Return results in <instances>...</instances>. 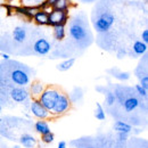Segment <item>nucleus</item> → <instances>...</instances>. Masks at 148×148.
<instances>
[{
	"label": "nucleus",
	"mask_w": 148,
	"mask_h": 148,
	"mask_svg": "<svg viewBox=\"0 0 148 148\" xmlns=\"http://www.w3.org/2000/svg\"><path fill=\"white\" fill-rule=\"evenodd\" d=\"M59 89H57L55 87H46V89L43 90V92L41 93L38 98V100L41 103V105L47 110V111L51 112V110L55 106V103L59 96Z\"/></svg>",
	"instance_id": "f257e3e1"
},
{
	"label": "nucleus",
	"mask_w": 148,
	"mask_h": 148,
	"mask_svg": "<svg viewBox=\"0 0 148 148\" xmlns=\"http://www.w3.org/2000/svg\"><path fill=\"white\" fill-rule=\"evenodd\" d=\"M114 21H115V16L111 12H104L93 22V27L98 33H106L110 31L112 25L114 24Z\"/></svg>",
	"instance_id": "f03ea898"
},
{
	"label": "nucleus",
	"mask_w": 148,
	"mask_h": 148,
	"mask_svg": "<svg viewBox=\"0 0 148 148\" xmlns=\"http://www.w3.org/2000/svg\"><path fill=\"white\" fill-rule=\"evenodd\" d=\"M71 108V99L67 95L60 92L57 100L55 103V106L54 108L51 110L50 114L54 115V116H60V115H64L65 113L70 111Z\"/></svg>",
	"instance_id": "7ed1b4c3"
},
{
	"label": "nucleus",
	"mask_w": 148,
	"mask_h": 148,
	"mask_svg": "<svg viewBox=\"0 0 148 148\" xmlns=\"http://www.w3.org/2000/svg\"><path fill=\"white\" fill-rule=\"evenodd\" d=\"M69 22V12L59 10L51 8L48 14V25L49 26H57V25H66Z\"/></svg>",
	"instance_id": "20e7f679"
},
{
	"label": "nucleus",
	"mask_w": 148,
	"mask_h": 148,
	"mask_svg": "<svg viewBox=\"0 0 148 148\" xmlns=\"http://www.w3.org/2000/svg\"><path fill=\"white\" fill-rule=\"evenodd\" d=\"M69 32H70V36L71 38L80 42V41H83L86 38H87V29L81 24V23H77V22H72L71 25H70V29H69Z\"/></svg>",
	"instance_id": "39448f33"
},
{
	"label": "nucleus",
	"mask_w": 148,
	"mask_h": 148,
	"mask_svg": "<svg viewBox=\"0 0 148 148\" xmlns=\"http://www.w3.org/2000/svg\"><path fill=\"white\" fill-rule=\"evenodd\" d=\"M30 110H31V113L33 114L34 117H37L38 120H47L51 116L50 112L47 111L42 105L41 103L38 100L37 98H34L32 101H31V105H30Z\"/></svg>",
	"instance_id": "423d86ee"
},
{
	"label": "nucleus",
	"mask_w": 148,
	"mask_h": 148,
	"mask_svg": "<svg viewBox=\"0 0 148 148\" xmlns=\"http://www.w3.org/2000/svg\"><path fill=\"white\" fill-rule=\"evenodd\" d=\"M10 79H12V81L15 84H17L19 87H25V86H27L30 83V76H29V74L26 73L25 71H23V70H19V69L14 70L12 72Z\"/></svg>",
	"instance_id": "0eeeda50"
},
{
	"label": "nucleus",
	"mask_w": 148,
	"mask_h": 148,
	"mask_svg": "<svg viewBox=\"0 0 148 148\" xmlns=\"http://www.w3.org/2000/svg\"><path fill=\"white\" fill-rule=\"evenodd\" d=\"M10 98L15 103H24L30 98V91L24 87H16L10 90Z\"/></svg>",
	"instance_id": "6e6552de"
},
{
	"label": "nucleus",
	"mask_w": 148,
	"mask_h": 148,
	"mask_svg": "<svg viewBox=\"0 0 148 148\" xmlns=\"http://www.w3.org/2000/svg\"><path fill=\"white\" fill-rule=\"evenodd\" d=\"M38 10L37 6H14V12L19 16H23L26 19H33Z\"/></svg>",
	"instance_id": "1a4fd4ad"
},
{
	"label": "nucleus",
	"mask_w": 148,
	"mask_h": 148,
	"mask_svg": "<svg viewBox=\"0 0 148 148\" xmlns=\"http://www.w3.org/2000/svg\"><path fill=\"white\" fill-rule=\"evenodd\" d=\"M33 50H34V53L38 54V55L45 56L50 53V50H51V45H50V42H49L47 39L41 38V39H38L37 41L34 42V45H33Z\"/></svg>",
	"instance_id": "9d476101"
},
{
	"label": "nucleus",
	"mask_w": 148,
	"mask_h": 148,
	"mask_svg": "<svg viewBox=\"0 0 148 148\" xmlns=\"http://www.w3.org/2000/svg\"><path fill=\"white\" fill-rule=\"evenodd\" d=\"M19 143L23 147L25 148H33L37 146V139L30 133L22 134L21 138H19Z\"/></svg>",
	"instance_id": "9b49d317"
},
{
	"label": "nucleus",
	"mask_w": 148,
	"mask_h": 148,
	"mask_svg": "<svg viewBox=\"0 0 148 148\" xmlns=\"http://www.w3.org/2000/svg\"><path fill=\"white\" fill-rule=\"evenodd\" d=\"M46 89V86L40 82V81H34L31 86H30V96H33V99L34 98H39V96L43 92V90Z\"/></svg>",
	"instance_id": "f8f14e48"
},
{
	"label": "nucleus",
	"mask_w": 148,
	"mask_h": 148,
	"mask_svg": "<svg viewBox=\"0 0 148 148\" xmlns=\"http://www.w3.org/2000/svg\"><path fill=\"white\" fill-rule=\"evenodd\" d=\"M48 14H49V12H47V10H38L36 15L33 16L34 23L38 25H41V26L48 25Z\"/></svg>",
	"instance_id": "ddd939ff"
},
{
	"label": "nucleus",
	"mask_w": 148,
	"mask_h": 148,
	"mask_svg": "<svg viewBox=\"0 0 148 148\" xmlns=\"http://www.w3.org/2000/svg\"><path fill=\"white\" fill-rule=\"evenodd\" d=\"M139 100H138V98L137 97H129V98H127L125 100H124V103H123V107H124V110L125 112H133L138 106H139Z\"/></svg>",
	"instance_id": "4468645a"
},
{
	"label": "nucleus",
	"mask_w": 148,
	"mask_h": 148,
	"mask_svg": "<svg viewBox=\"0 0 148 148\" xmlns=\"http://www.w3.org/2000/svg\"><path fill=\"white\" fill-rule=\"evenodd\" d=\"M34 129L37 131V133L41 134V136H43L46 133H49L51 131L50 128H49L48 122L45 121V120H38L36 122V124H34Z\"/></svg>",
	"instance_id": "2eb2a0df"
},
{
	"label": "nucleus",
	"mask_w": 148,
	"mask_h": 148,
	"mask_svg": "<svg viewBox=\"0 0 148 148\" xmlns=\"http://www.w3.org/2000/svg\"><path fill=\"white\" fill-rule=\"evenodd\" d=\"M13 38L16 42L18 43H23L26 39V31L23 26H16L13 31Z\"/></svg>",
	"instance_id": "dca6fc26"
},
{
	"label": "nucleus",
	"mask_w": 148,
	"mask_h": 148,
	"mask_svg": "<svg viewBox=\"0 0 148 148\" xmlns=\"http://www.w3.org/2000/svg\"><path fill=\"white\" fill-rule=\"evenodd\" d=\"M114 129L116 130L119 133H129L130 131L132 130V127L130 125L129 123L123 122V121H116L114 123Z\"/></svg>",
	"instance_id": "f3484780"
},
{
	"label": "nucleus",
	"mask_w": 148,
	"mask_h": 148,
	"mask_svg": "<svg viewBox=\"0 0 148 148\" xmlns=\"http://www.w3.org/2000/svg\"><path fill=\"white\" fill-rule=\"evenodd\" d=\"M132 49L136 55H144L147 51V45L144 43L141 40H137V41H134Z\"/></svg>",
	"instance_id": "a211bd4d"
},
{
	"label": "nucleus",
	"mask_w": 148,
	"mask_h": 148,
	"mask_svg": "<svg viewBox=\"0 0 148 148\" xmlns=\"http://www.w3.org/2000/svg\"><path fill=\"white\" fill-rule=\"evenodd\" d=\"M53 29H54V31H53L54 38H55L56 40H58V41H62L65 38V36H66L65 25H57V26H54Z\"/></svg>",
	"instance_id": "6ab92c4d"
},
{
	"label": "nucleus",
	"mask_w": 148,
	"mask_h": 148,
	"mask_svg": "<svg viewBox=\"0 0 148 148\" xmlns=\"http://www.w3.org/2000/svg\"><path fill=\"white\" fill-rule=\"evenodd\" d=\"M74 63H75V59H74V58H69V59H66V60H63L60 64H58L57 69H58L59 71H62V72L69 71V70L74 65Z\"/></svg>",
	"instance_id": "aec40b11"
},
{
	"label": "nucleus",
	"mask_w": 148,
	"mask_h": 148,
	"mask_svg": "<svg viewBox=\"0 0 148 148\" xmlns=\"http://www.w3.org/2000/svg\"><path fill=\"white\" fill-rule=\"evenodd\" d=\"M70 6H71V0H58L53 6V8L59 9V10H64V12H69Z\"/></svg>",
	"instance_id": "412c9836"
},
{
	"label": "nucleus",
	"mask_w": 148,
	"mask_h": 148,
	"mask_svg": "<svg viewBox=\"0 0 148 148\" xmlns=\"http://www.w3.org/2000/svg\"><path fill=\"white\" fill-rule=\"evenodd\" d=\"M95 117L99 121H103L106 119V114H105V111L103 108V106L100 104H97L96 105V111H95Z\"/></svg>",
	"instance_id": "4be33fe9"
},
{
	"label": "nucleus",
	"mask_w": 148,
	"mask_h": 148,
	"mask_svg": "<svg viewBox=\"0 0 148 148\" xmlns=\"http://www.w3.org/2000/svg\"><path fill=\"white\" fill-rule=\"evenodd\" d=\"M41 140H42V143H45V144H47V145L53 144L54 140H55V134L50 131L49 133H46V134L41 136Z\"/></svg>",
	"instance_id": "5701e85b"
},
{
	"label": "nucleus",
	"mask_w": 148,
	"mask_h": 148,
	"mask_svg": "<svg viewBox=\"0 0 148 148\" xmlns=\"http://www.w3.org/2000/svg\"><path fill=\"white\" fill-rule=\"evenodd\" d=\"M115 100H116V97H115V95L112 92V91H108V92L106 93V96H105V103H106L108 106L114 105Z\"/></svg>",
	"instance_id": "b1692460"
},
{
	"label": "nucleus",
	"mask_w": 148,
	"mask_h": 148,
	"mask_svg": "<svg viewBox=\"0 0 148 148\" xmlns=\"http://www.w3.org/2000/svg\"><path fill=\"white\" fill-rule=\"evenodd\" d=\"M115 76H116L119 80H121V81H127V80L130 79V74L128 73V72H119Z\"/></svg>",
	"instance_id": "393cba45"
},
{
	"label": "nucleus",
	"mask_w": 148,
	"mask_h": 148,
	"mask_svg": "<svg viewBox=\"0 0 148 148\" xmlns=\"http://www.w3.org/2000/svg\"><path fill=\"white\" fill-rule=\"evenodd\" d=\"M136 91L138 92L139 96H141V97H145V98L147 97V90H146V89H144L140 84H137V86H136Z\"/></svg>",
	"instance_id": "a878e982"
},
{
	"label": "nucleus",
	"mask_w": 148,
	"mask_h": 148,
	"mask_svg": "<svg viewBox=\"0 0 148 148\" xmlns=\"http://www.w3.org/2000/svg\"><path fill=\"white\" fill-rule=\"evenodd\" d=\"M139 84H140L144 89L148 90V76L147 75H145V76H141V77H140V82H139Z\"/></svg>",
	"instance_id": "bb28decb"
},
{
	"label": "nucleus",
	"mask_w": 148,
	"mask_h": 148,
	"mask_svg": "<svg viewBox=\"0 0 148 148\" xmlns=\"http://www.w3.org/2000/svg\"><path fill=\"white\" fill-rule=\"evenodd\" d=\"M141 41L144 42V43H148V30H144L143 31V33H141Z\"/></svg>",
	"instance_id": "cd10ccee"
},
{
	"label": "nucleus",
	"mask_w": 148,
	"mask_h": 148,
	"mask_svg": "<svg viewBox=\"0 0 148 148\" xmlns=\"http://www.w3.org/2000/svg\"><path fill=\"white\" fill-rule=\"evenodd\" d=\"M2 7H5L6 9H7V15L8 16H10L12 14H13V12H14V6H12V5H2Z\"/></svg>",
	"instance_id": "c85d7f7f"
},
{
	"label": "nucleus",
	"mask_w": 148,
	"mask_h": 148,
	"mask_svg": "<svg viewBox=\"0 0 148 148\" xmlns=\"http://www.w3.org/2000/svg\"><path fill=\"white\" fill-rule=\"evenodd\" d=\"M128 139V134L127 133H119V140L120 141H125Z\"/></svg>",
	"instance_id": "c756f323"
},
{
	"label": "nucleus",
	"mask_w": 148,
	"mask_h": 148,
	"mask_svg": "<svg viewBox=\"0 0 148 148\" xmlns=\"http://www.w3.org/2000/svg\"><path fill=\"white\" fill-rule=\"evenodd\" d=\"M57 148H66V143L65 141H59Z\"/></svg>",
	"instance_id": "7c9ffc66"
},
{
	"label": "nucleus",
	"mask_w": 148,
	"mask_h": 148,
	"mask_svg": "<svg viewBox=\"0 0 148 148\" xmlns=\"http://www.w3.org/2000/svg\"><path fill=\"white\" fill-rule=\"evenodd\" d=\"M47 1L49 2V5H50V6H51V8H53V6L55 5V3L57 2V1H58V0H47Z\"/></svg>",
	"instance_id": "2f4dec72"
},
{
	"label": "nucleus",
	"mask_w": 148,
	"mask_h": 148,
	"mask_svg": "<svg viewBox=\"0 0 148 148\" xmlns=\"http://www.w3.org/2000/svg\"><path fill=\"white\" fill-rule=\"evenodd\" d=\"M1 57H2L3 59H6V60L9 59V55H7V54H1Z\"/></svg>",
	"instance_id": "473e14b6"
},
{
	"label": "nucleus",
	"mask_w": 148,
	"mask_h": 148,
	"mask_svg": "<svg viewBox=\"0 0 148 148\" xmlns=\"http://www.w3.org/2000/svg\"><path fill=\"white\" fill-rule=\"evenodd\" d=\"M83 2H92V1H95V0H82Z\"/></svg>",
	"instance_id": "72a5a7b5"
},
{
	"label": "nucleus",
	"mask_w": 148,
	"mask_h": 148,
	"mask_svg": "<svg viewBox=\"0 0 148 148\" xmlns=\"http://www.w3.org/2000/svg\"><path fill=\"white\" fill-rule=\"evenodd\" d=\"M12 148H21V147H19V146H17V145H15V146H13Z\"/></svg>",
	"instance_id": "f704fd0d"
},
{
	"label": "nucleus",
	"mask_w": 148,
	"mask_h": 148,
	"mask_svg": "<svg viewBox=\"0 0 148 148\" xmlns=\"http://www.w3.org/2000/svg\"><path fill=\"white\" fill-rule=\"evenodd\" d=\"M0 113H1V105H0Z\"/></svg>",
	"instance_id": "c9c22d12"
}]
</instances>
